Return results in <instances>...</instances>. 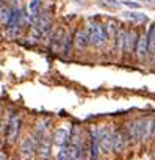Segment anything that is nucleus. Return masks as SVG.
<instances>
[{
  "instance_id": "1",
  "label": "nucleus",
  "mask_w": 155,
  "mask_h": 160,
  "mask_svg": "<svg viewBox=\"0 0 155 160\" xmlns=\"http://www.w3.org/2000/svg\"><path fill=\"white\" fill-rule=\"evenodd\" d=\"M86 30H88V36H90V44L93 47H104L107 42H108V36H107V30H105V25L100 24V22H88L86 25Z\"/></svg>"
},
{
  "instance_id": "2",
  "label": "nucleus",
  "mask_w": 155,
  "mask_h": 160,
  "mask_svg": "<svg viewBox=\"0 0 155 160\" xmlns=\"http://www.w3.org/2000/svg\"><path fill=\"white\" fill-rule=\"evenodd\" d=\"M36 151H38L36 138L33 135L24 137L19 143V148H17L19 160H35L36 158Z\"/></svg>"
},
{
  "instance_id": "3",
  "label": "nucleus",
  "mask_w": 155,
  "mask_h": 160,
  "mask_svg": "<svg viewBox=\"0 0 155 160\" xmlns=\"http://www.w3.org/2000/svg\"><path fill=\"white\" fill-rule=\"evenodd\" d=\"M21 127H22V119H21V116L13 115L11 119H10V122H8V127H7V130H5V143H7L8 146H13V144L17 141V138H19V135H21Z\"/></svg>"
},
{
  "instance_id": "4",
  "label": "nucleus",
  "mask_w": 155,
  "mask_h": 160,
  "mask_svg": "<svg viewBox=\"0 0 155 160\" xmlns=\"http://www.w3.org/2000/svg\"><path fill=\"white\" fill-rule=\"evenodd\" d=\"M99 132V144L100 151L104 154H111L113 152V129L108 126H97Z\"/></svg>"
},
{
  "instance_id": "5",
  "label": "nucleus",
  "mask_w": 155,
  "mask_h": 160,
  "mask_svg": "<svg viewBox=\"0 0 155 160\" xmlns=\"http://www.w3.org/2000/svg\"><path fill=\"white\" fill-rule=\"evenodd\" d=\"M124 130H125L130 143H139L141 141V118L127 121Z\"/></svg>"
},
{
  "instance_id": "6",
  "label": "nucleus",
  "mask_w": 155,
  "mask_h": 160,
  "mask_svg": "<svg viewBox=\"0 0 155 160\" xmlns=\"http://www.w3.org/2000/svg\"><path fill=\"white\" fill-rule=\"evenodd\" d=\"M128 143L130 141H128L124 129H121V127L113 129V152L114 154H122Z\"/></svg>"
},
{
  "instance_id": "7",
  "label": "nucleus",
  "mask_w": 155,
  "mask_h": 160,
  "mask_svg": "<svg viewBox=\"0 0 155 160\" xmlns=\"http://www.w3.org/2000/svg\"><path fill=\"white\" fill-rule=\"evenodd\" d=\"M135 58L139 63L147 61L149 58V47H147V33H139L138 36V42L135 47Z\"/></svg>"
},
{
  "instance_id": "8",
  "label": "nucleus",
  "mask_w": 155,
  "mask_h": 160,
  "mask_svg": "<svg viewBox=\"0 0 155 160\" xmlns=\"http://www.w3.org/2000/svg\"><path fill=\"white\" fill-rule=\"evenodd\" d=\"M52 146H53V143H52V140H50V137L47 135V137H42L41 140H39V143H38V158L39 160H50V157H52Z\"/></svg>"
},
{
  "instance_id": "9",
  "label": "nucleus",
  "mask_w": 155,
  "mask_h": 160,
  "mask_svg": "<svg viewBox=\"0 0 155 160\" xmlns=\"http://www.w3.org/2000/svg\"><path fill=\"white\" fill-rule=\"evenodd\" d=\"M74 46L80 50H85L90 46V36L86 27H79L74 32Z\"/></svg>"
},
{
  "instance_id": "10",
  "label": "nucleus",
  "mask_w": 155,
  "mask_h": 160,
  "mask_svg": "<svg viewBox=\"0 0 155 160\" xmlns=\"http://www.w3.org/2000/svg\"><path fill=\"white\" fill-rule=\"evenodd\" d=\"M138 36L139 33L136 30H127V35H125V44H124V55L125 57H132L135 55V47H136V42H138Z\"/></svg>"
},
{
  "instance_id": "11",
  "label": "nucleus",
  "mask_w": 155,
  "mask_h": 160,
  "mask_svg": "<svg viewBox=\"0 0 155 160\" xmlns=\"http://www.w3.org/2000/svg\"><path fill=\"white\" fill-rule=\"evenodd\" d=\"M64 38H66V30H64L63 27L56 28L55 33L50 36V44H49V46H50V50H52L53 53L61 52V47H63Z\"/></svg>"
},
{
  "instance_id": "12",
  "label": "nucleus",
  "mask_w": 155,
  "mask_h": 160,
  "mask_svg": "<svg viewBox=\"0 0 155 160\" xmlns=\"http://www.w3.org/2000/svg\"><path fill=\"white\" fill-rule=\"evenodd\" d=\"M69 141H70V132H69L67 129L60 127V129H56V130L53 132V135H52V143L56 144L58 148H66V146L69 144Z\"/></svg>"
},
{
  "instance_id": "13",
  "label": "nucleus",
  "mask_w": 155,
  "mask_h": 160,
  "mask_svg": "<svg viewBox=\"0 0 155 160\" xmlns=\"http://www.w3.org/2000/svg\"><path fill=\"white\" fill-rule=\"evenodd\" d=\"M153 118L155 116H144V118H141V141H147L152 137Z\"/></svg>"
},
{
  "instance_id": "14",
  "label": "nucleus",
  "mask_w": 155,
  "mask_h": 160,
  "mask_svg": "<svg viewBox=\"0 0 155 160\" xmlns=\"http://www.w3.org/2000/svg\"><path fill=\"white\" fill-rule=\"evenodd\" d=\"M125 35H127V30H125V28H122V27H119V30H118V33H116V38H114V42H113V46H114V52H116V53H119V55H122V53H124Z\"/></svg>"
},
{
  "instance_id": "15",
  "label": "nucleus",
  "mask_w": 155,
  "mask_h": 160,
  "mask_svg": "<svg viewBox=\"0 0 155 160\" xmlns=\"http://www.w3.org/2000/svg\"><path fill=\"white\" fill-rule=\"evenodd\" d=\"M72 46H74V33H66V38H64V42H63V47H61V55L63 57H67L72 50Z\"/></svg>"
},
{
  "instance_id": "16",
  "label": "nucleus",
  "mask_w": 155,
  "mask_h": 160,
  "mask_svg": "<svg viewBox=\"0 0 155 160\" xmlns=\"http://www.w3.org/2000/svg\"><path fill=\"white\" fill-rule=\"evenodd\" d=\"M105 30H107V36H108V41L110 42H114V38H116V33L119 30V27L116 25L114 21H108L107 25H105Z\"/></svg>"
},
{
  "instance_id": "17",
  "label": "nucleus",
  "mask_w": 155,
  "mask_h": 160,
  "mask_svg": "<svg viewBox=\"0 0 155 160\" xmlns=\"http://www.w3.org/2000/svg\"><path fill=\"white\" fill-rule=\"evenodd\" d=\"M10 14H11V8H8L5 5L0 8V22H2L3 25H7V22L10 19Z\"/></svg>"
},
{
  "instance_id": "18",
  "label": "nucleus",
  "mask_w": 155,
  "mask_h": 160,
  "mask_svg": "<svg viewBox=\"0 0 155 160\" xmlns=\"http://www.w3.org/2000/svg\"><path fill=\"white\" fill-rule=\"evenodd\" d=\"M125 18H128L132 21H136V22H146L147 21V16L143 14V13H125Z\"/></svg>"
},
{
  "instance_id": "19",
  "label": "nucleus",
  "mask_w": 155,
  "mask_h": 160,
  "mask_svg": "<svg viewBox=\"0 0 155 160\" xmlns=\"http://www.w3.org/2000/svg\"><path fill=\"white\" fill-rule=\"evenodd\" d=\"M122 3H124V5H127V7H130V8H139V5H138L136 2H128V0H124Z\"/></svg>"
},
{
  "instance_id": "20",
  "label": "nucleus",
  "mask_w": 155,
  "mask_h": 160,
  "mask_svg": "<svg viewBox=\"0 0 155 160\" xmlns=\"http://www.w3.org/2000/svg\"><path fill=\"white\" fill-rule=\"evenodd\" d=\"M2 118H3V108H2V105H0V122H2Z\"/></svg>"
},
{
  "instance_id": "21",
  "label": "nucleus",
  "mask_w": 155,
  "mask_h": 160,
  "mask_svg": "<svg viewBox=\"0 0 155 160\" xmlns=\"http://www.w3.org/2000/svg\"><path fill=\"white\" fill-rule=\"evenodd\" d=\"M3 7V3H2V0H0V8H2Z\"/></svg>"
},
{
  "instance_id": "22",
  "label": "nucleus",
  "mask_w": 155,
  "mask_h": 160,
  "mask_svg": "<svg viewBox=\"0 0 155 160\" xmlns=\"http://www.w3.org/2000/svg\"><path fill=\"white\" fill-rule=\"evenodd\" d=\"M0 160H5V158H3V157H2V155H0Z\"/></svg>"
}]
</instances>
